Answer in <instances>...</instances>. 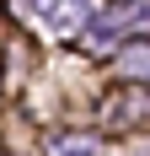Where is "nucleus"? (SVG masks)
I'll list each match as a JSON object with an SVG mask.
<instances>
[{"label":"nucleus","instance_id":"nucleus-1","mask_svg":"<svg viewBox=\"0 0 150 156\" xmlns=\"http://www.w3.org/2000/svg\"><path fill=\"white\" fill-rule=\"evenodd\" d=\"M123 76H150V48H134V54H123L118 59Z\"/></svg>","mask_w":150,"mask_h":156}]
</instances>
